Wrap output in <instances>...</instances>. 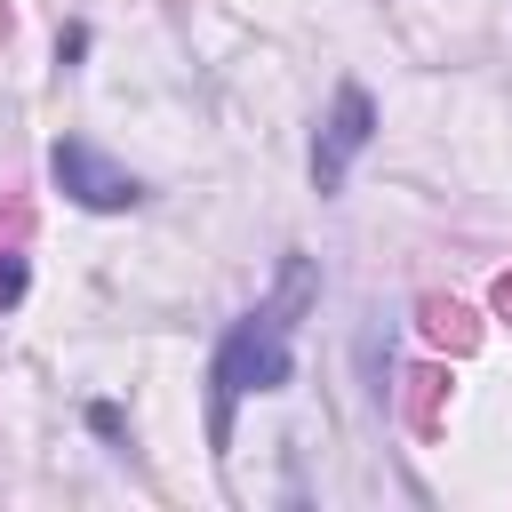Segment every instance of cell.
Returning <instances> with one entry per match:
<instances>
[{
	"mask_svg": "<svg viewBox=\"0 0 512 512\" xmlns=\"http://www.w3.org/2000/svg\"><path fill=\"white\" fill-rule=\"evenodd\" d=\"M80 56H88V32H80V24H72V32H56V64H80Z\"/></svg>",
	"mask_w": 512,
	"mask_h": 512,
	"instance_id": "7",
	"label": "cell"
},
{
	"mask_svg": "<svg viewBox=\"0 0 512 512\" xmlns=\"http://www.w3.org/2000/svg\"><path fill=\"white\" fill-rule=\"evenodd\" d=\"M488 304H496V312L512 320V272H496V288H488Z\"/></svg>",
	"mask_w": 512,
	"mask_h": 512,
	"instance_id": "9",
	"label": "cell"
},
{
	"mask_svg": "<svg viewBox=\"0 0 512 512\" xmlns=\"http://www.w3.org/2000/svg\"><path fill=\"white\" fill-rule=\"evenodd\" d=\"M400 424H408L416 440H432V432L448 424V368H440V360L400 376Z\"/></svg>",
	"mask_w": 512,
	"mask_h": 512,
	"instance_id": "4",
	"label": "cell"
},
{
	"mask_svg": "<svg viewBox=\"0 0 512 512\" xmlns=\"http://www.w3.org/2000/svg\"><path fill=\"white\" fill-rule=\"evenodd\" d=\"M88 424H96V432H104V440H120V432H128V424H120V408H112V400H96V408H88Z\"/></svg>",
	"mask_w": 512,
	"mask_h": 512,
	"instance_id": "8",
	"label": "cell"
},
{
	"mask_svg": "<svg viewBox=\"0 0 512 512\" xmlns=\"http://www.w3.org/2000/svg\"><path fill=\"white\" fill-rule=\"evenodd\" d=\"M368 144H376V96L360 80H344L336 104H328V120H320V136H312V184L320 192H344V176H352V160Z\"/></svg>",
	"mask_w": 512,
	"mask_h": 512,
	"instance_id": "2",
	"label": "cell"
},
{
	"mask_svg": "<svg viewBox=\"0 0 512 512\" xmlns=\"http://www.w3.org/2000/svg\"><path fill=\"white\" fill-rule=\"evenodd\" d=\"M416 328H424L448 360H464V352L480 344V320H472V304H456V296H416Z\"/></svg>",
	"mask_w": 512,
	"mask_h": 512,
	"instance_id": "5",
	"label": "cell"
},
{
	"mask_svg": "<svg viewBox=\"0 0 512 512\" xmlns=\"http://www.w3.org/2000/svg\"><path fill=\"white\" fill-rule=\"evenodd\" d=\"M48 176L64 184V200H80V208H96V216H120V208H136V200H144V184H136L120 160H104L88 136H56Z\"/></svg>",
	"mask_w": 512,
	"mask_h": 512,
	"instance_id": "3",
	"label": "cell"
},
{
	"mask_svg": "<svg viewBox=\"0 0 512 512\" xmlns=\"http://www.w3.org/2000/svg\"><path fill=\"white\" fill-rule=\"evenodd\" d=\"M312 288H320L312 256H280V288L224 328V344H216V360H208V448H216V456L232 448V408H240L248 392H280V384L296 376L288 336H296V312L312 304Z\"/></svg>",
	"mask_w": 512,
	"mask_h": 512,
	"instance_id": "1",
	"label": "cell"
},
{
	"mask_svg": "<svg viewBox=\"0 0 512 512\" xmlns=\"http://www.w3.org/2000/svg\"><path fill=\"white\" fill-rule=\"evenodd\" d=\"M24 280H32V272H24V256H16V248H0V312H8V304H24Z\"/></svg>",
	"mask_w": 512,
	"mask_h": 512,
	"instance_id": "6",
	"label": "cell"
}]
</instances>
